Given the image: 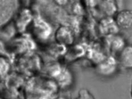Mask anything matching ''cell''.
Returning a JSON list of instances; mask_svg holds the SVG:
<instances>
[{"label":"cell","mask_w":132,"mask_h":99,"mask_svg":"<svg viewBox=\"0 0 132 99\" xmlns=\"http://www.w3.org/2000/svg\"><path fill=\"white\" fill-rule=\"evenodd\" d=\"M56 37L59 40L65 43H70L73 40L72 31L64 26L61 27L57 30Z\"/></svg>","instance_id":"obj_7"},{"label":"cell","mask_w":132,"mask_h":99,"mask_svg":"<svg viewBox=\"0 0 132 99\" xmlns=\"http://www.w3.org/2000/svg\"><path fill=\"white\" fill-rule=\"evenodd\" d=\"M100 32L103 34L109 36L111 35L116 34L119 31V27L117 26L114 19L107 18L101 22Z\"/></svg>","instance_id":"obj_5"},{"label":"cell","mask_w":132,"mask_h":99,"mask_svg":"<svg viewBox=\"0 0 132 99\" xmlns=\"http://www.w3.org/2000/svg\"><path fill=\"white\" fill-rule=\"evenodd\" d=\"M114 20L119 29L128 30L132 27V10L124 9L117 14Z\"/></svg>","instance_id":"obj_3"},{"label":"cell","mask_w":132,"mask_h":99,"mask_svg":"<svg viewBox=\"0 0 132 99\" xmlns=\"http://www.w3.org/2000/svg\"><path fill=\"white\" fill-rule=\"evenodd\" d=\"M118 63L117 59L110 56L98 64L97 72L104 76H111L116 71Z\"/></svg>","instance_id":"obj_2"},{"label":"cell","mask_w":132,"mask_h":99,"mask_svg":"<svg viewBox=\"0 0 132 99\" xmlns=\"http://www.w3.org/2000/svg\"><path fill=\"white\" fill-rule=\"evenodd\" d=\"M15 18H16V26H18L20 28H21L27 26V24L30 23L29 22L31 21L32 18L31 13L28 9H24L21 12L20 10Z\"/></svg>","instance_id":"obj_6"},{"label":"cell","mask_w":132,"mask_h":99,"mask_svg":"<svg viewBox=\"0 0 132 99\" xmlns=\"http://www.w3.org/2000/svg\"><path fill=\"white\" fill-rule=\"evenodd\" d=\"M117 61L125 69H132V45H126L119 53Z\"/></svg>","instance_id":"obj_4"},{"label":"cell","mask_w":132,"mask_h":99,"mask_svg":"<svg viewBox=\"0 0 132 99\" xmlns=\"http://www.w3.org/2000/svg\"><path fill=\"white\" fill-rule=\"evenodd\" d=\"M4 59L0 57V76L6 72L7 70V63Z\"/></svg>","instance_id":"obj_8"},{"label":"cell","mask_w":132,"mask_h":99,"mask_svg":"<svg viewBox=\"0 0 132 99\" xmlns=\"http://www.w3.org/2000/svg\"><path fill=\"white\" fill-rule=\"evenodd\" d=\"M21 0H0V30L14 20L20 10Z\"/></svg>","instance_id":"obj_1"},{"label":"cell","mask_w":132,"mask_h":99,"mask_svg":"<svg viewBox=\"0 0 132 99\" xmlns=\"http://www.w3.org/2000/svg\"><path fill=\"white\" fill-rule=\"evenodd\" d=\"M54 1L57 5L62 6V5H64L67 3L68 0H54Z\"/></svg>","instance_id":"obj_9"},{"label":"cell","mask_w":132,"mask_h":99,"mask_svg":"<svg viewBox=\"0 0 132 99\" xmlns=\"http://www.w3.org/2000/svg\"><path fill=\"white\" fill-rule=\"evenodd\" d=\"M131 96L132 97V85H131Z\"/></svg>","instance_id":"obj_10"}]
</instances>
